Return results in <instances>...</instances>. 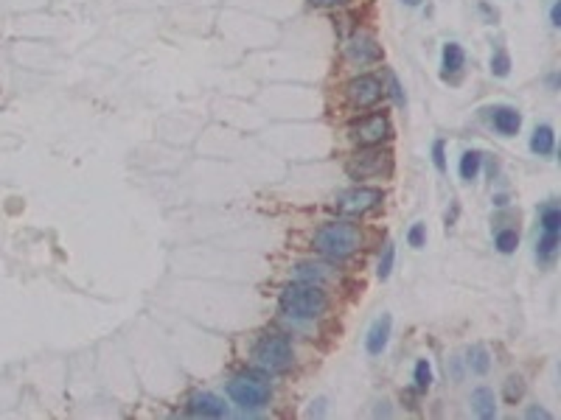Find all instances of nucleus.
<instances>
[{
  "instance_id": "obj_1",
  "label": "nucleus",
  "mask_w": 561,
  "mask_h": 420,
  "mask_svg": "<svg viewBox=\"0 0 561 420\" xmlns=\"http://www.w3.org/2000/svg\"><path fill=\"white\" fill-rule=\"evenodd\" d=\"M359 244H362V232L351 221H331L314 232V249L328 261L351 258L359 249Z\"/></svg>"
},
{
  "instance_id": "obj_2",
  "label": "nucleus",
  "mask_w": 561,
  "mask_h": 420,
  "mask_svg": "<svg viewBox=\"0 0 561 420\" xmlns=\"http://www.w3.org/2000/svg\"><path fill=\"white\" fill-rule=\"evenodd\" d=\"M325 308H328V297L314 283L295 280L280 291V311L292 320H317L320 314H325Z\"/></svg>"
},
{
  "instance_id": "obj_3",
  "label": "nucleus",
  "mask_w": 561,
  "mask_h": 420,
  "mask_svg": "<svg viewBox=\"0 0 561 420\" xmlns=\"http://www.w3.org/2000/svg\"><path fill=\"white\" fill-rule=\"evenodd\" d=\"M253 365L262 373H267V376L286 373L295 365V350H292L289 336H283V334H267V336H262L256 342V348H253Z\"/></svg>"
},
{
  "instance_id": "obj_4",
  "label": "nucleus",
  "mask_w": 561,
  "mask_h": 420,
  "mask_svg": "<svg viewBox=\"0 0 561 420\" xmlns=\"http://www.w3.org/2000/svg\"><path fill=\"white\" fill-rule=\"evenodd\" d=\"M228 398L245 409V412H253V409H262L270 404L273 398V384L259 376V373H242V376H233L228 381Z\"/></svg>"
},
{
  "instance_id": "obj_5",
  "label": "nucleus",
  "mask_w": 561,
  "mask_h": 420,
  "mask_svg": "<svg viewBox=\"0 0 561 420\" xmlns=\"http://www.w3.org/2000/svg\"><path fill=\"white\" fill-rule=\"evenodd\" d=\"M390 166H393L390 152H379V149L368 146V149H362L359 155H354V157L345 163V174H348L351 180H368V177H382V174H387Z\"/></svg>"
},
{
  "instance_id": "obj_6",
  "label": "nucleus",
  "mask_w": 561,
  "mask_h": 420,
  "mask_svg": "<svg viewBox=\"0 0 561 420\" xmlns=\"http://www.w3.org/2000/svg\"><path fill=\"white\" fill-rule=\"evenodd\" d=\"M390 132H393V129H390L387 115H368V118L351 124L348 138H351V143H356L359 149H368V146L385 143V140L390 138Z\"/></svg>"
},
{
  "instance_id": "obj_7",
  "label": "nucleus",
  "mask_w": 561,
  "mask_h": 420,
  "mask_svg": "<svg viewBox=\"0 0 561 420\" xmlns=\"http://www.w3.org/2000/svg\"><path fill=\"white\" fill-rule=\"evenodd\" d=\"M382 191L379 188H351V191H342L337 199H334V210L340 216H365L373 208L382 205Z\"/></svg>"
},
{
  "instance_id": "obj_8",
  "label": "nucleus",
  "mask_w": 561,
  "mask_h": 420,
  "mask_svg": "<svg viewBox=\"0 0 561 420\" xmlns=\"http://www.w3.org/2000/svg\"><path fill=\"white\" fill-rule=\"evenodd\" d=\"M382 93H385V87H382V81H379L376 76H356V79H351V81L345 84V98H348L351 107H356V110L373 107V104L382 98Z\"/></svg>"
},
{
  "instance_id": "obj_9",
  "label": "nucleus",
  "mask_w": 561,
  "mask_h": 420,
  "mask_svg": "<svg viewBox=\"0 0 561 420\" xmlns=\"http://www.w3.org/2000/svg\"><path fill=\"white\" fill-rule=\"evenodd\" d=\"M345 56L356 65H370V62H379L382 59V48L376 45L373 37L368 34H354L348 42H345Z\"/></svg>"
},
{
  "instance_id": "obj_10",
  "label": "nucleus",
  "mask_w": 561,
  "mask_h": 420,
  "mask_svg": "<svg viewBox=\"0 0 561 420\" xmlns=\"http://www.w3.org/2000/svg\"><path fill=\"white\" fill-rule=\"evenodd\" d=\"M186 412L191 418H228V404H222V398L211 393H197L188 398Z\"/></svg>"
},
{
  "instance_id": "obj_11",
  "label": "nucleus",
  "mask_w": 561,
  "mask_h": 420,
  "mask_svg": "<svg viewBox=\"0 0 561 420\" xmlns=\"http://www.w3.org/2000/svg\"><path fill=\"white\" fill-rule=\"evenodd\" d=\"M390 328H393V317L390 314H382L373 320V325L368 328V336H365V350L370 356H382L385 348H387V339H390Z\"/></svg>"
},
{
  "instance_id": "obj_12",
  "label": "nucleus",
  "mask_w": 561,
  "mask_h": 420,
  "mask_svg": "<svg viewBox=\"0 0 561 420\" xmlns=\"http://www.w3.org/2000/svg\"><path fill=\"white\" fill-rule=\"evenodd\" d=\"M489 112H491V124H494V129H497L500 135L511 138V135L520 132L522 115H520L514 107H494V110H489Z\"/></svg>"
},
{
  "instance_id": "obj_13",
  "label": "nucleus",
  "mask_w": 561,
  "mask_h": 420,
  "mask_svg": "<svg viewBox=\"0 0 561 420\" xmlns=\"http://www.w3.org/2000/svg\"><path fill=\"white\" fill-rule=\"evenodd\" d=\"M292 275H295V280H300V283H314V286H320V283L331 280V272H328V266H325V263H311V261H306V263H297Z\"/></svg>"
},
{
  "instance_id": "obj_14",
  "label": "nucleus",
  "mask_w": 561,
  "mask_h": 420,
  "mask_svg": "<svg viewBox=\"0 0 561 420\" xmlns=\"http://www.w3.org/2000/svg\"><path fill=\"white\" fill-rule=\"evenodd\" d=\"M531 152L539 155V157H550L556 152V132H553V126H548V124L536 126V132L531 138Z\"/></svg>"
},
{
  "instance_id": "obj_15",
  "label": "nucleus",
  "mask_w": 561,
  "mask_h": 420,
  "mask_svg": "<svg viewBox=\"0 0 561 420\" xmlns=\"http://www.w3.org/2000/svg\"><path fill=\"white\" fill-rule=\"evenodd\" d=\"M472 404H475V412H477L480 418H486V420L497 418V401H494V393H491L489 387H480V390H475V395H472Z\"/></svg>"
},
{
  "instance_id": "obj_16",
  "label": "nucleus",
  "mask_w": 561,
  "mask_h": 420,
  "mask_svg": "<svg viewBox=\"0 0 561 420\" xmlns=\"http://www.w3.org/2000/svg\"><path fill=\"white\" fill-rule=\"evenodd\" d=\"M463 62H466L463 48H460L458 42H446V45H444V76H449V73H460Z\"/></svg>"
},
{
  "instance_id": "obj_17",
  "label": "nucleus",
  "mask_w": 561,
  "mask_h": 420,
  "mask_svg": "<svg viewBox=\"0 0 561 420\" xmlns=\"http://www.w3.org/2000/svg\"><path fill=\"white\" fill-rule=\"evenodd\" d=\"M539 224H542V230L545 232H553V235H559L561 230V210L556 202H548L545 208L539 210Z\"/></svg>"
},
{
  "instance_id": "obj_18",
  "label": "nucleus",
  "mask_w": 561,
  "mask_h": 420,
  "mask_svg": "<svg viewBox=\"0 0 561 420\" xmlns=\"http://www.w3.org/2000/svg\"><path fill=\"white\" fill-rule=\"evenodd\" d=\"M480 163H483V155H480V152H463V157H460V177H463L466 183L477 180Z\"/></svg>"
},
{
  "instance_id": "obj_19",
  "label": "nucleus",
  "mask_w": 561,
  "mask_h": 420,
  "mask_svg": "<svg viewBox=\"0 0 561 420\" xmlns=\"http://www.w3.org/2000/svg\"><path fill=\"white\" fill-rule=\"evenodd\" d=\"M556 252H559V235H553V232H545L542 235V241H539V247H536V258L539 261H553L556 258Z\"/></svg>"
},
{
  "instance_id": "obj_20",
  "label": "nucleus",
  "mask_w": 561,
  "mask_h": 420,
  "mask_svg": "<svg viewBox=\"0 0 561 420\" xmlns=\"http://www.w3.org/2000/svg\"><path fill=\"white\" fill-rule=\"evenodd\" d=\"M494 241H497V249H500V252H505V255H508V252H514V249H517V247H520V232H517V230H511V227H508V230H500V232H497V238H494Z\"/></svg>"
},
{
  "instance_id": "obj_21",
  "label": "nucleus",
  "mask_w": 561,
  "mask_h": 420,
  "mask_svg": "<svg viewBox=\"0 0 561 420\" xmlns=\"http://www.w3.org/2000/svg\"><path fill=\"white\" fill-rule=\"evenodd\" d=\"M393 261H396V244L387 241L385 249H382V258H379V277H382V280L390 277V272H393Z\"/></svg>"
},
{
  "instance_id": "obj_22",
  "label": "nucleus",
  "mask_w": 561,
  "mask_h": 420,
  "mask_svg": "<svg viewBox=\"0 0 561 420\" xmlns=\"http://www.w3.org/2000/svg\"><path fill=\"white\" fill-rule=\"evenodd\" d=\"M413 381H415L418 390H430V384H432V367H430L427 359H421V362L415 365V370H413Z\"/></svg>"
},
{
  "instance_id": "obj_23",
  "label": "nucleus",
  "mask_w": 561,
  "mask_h": 420,
  "mask_svg": "<svg viewBox=\"0 0 561 420\" xmlns=\"http://www.w3.org/2000/svg\"><path fill=\"white\" fill-rule=\"evenodd\" d=\"M491 73L500 76V79H505V76L511 73V59H508L505 51H497V53L491 56Z\"/></svg>"
},
{
  "instance_id": "obj_24",
  "label": "nucleus",
  "mask_w": 561,
  "mask_h": 420,
  "mask_svg": "<svg viewBox=\"0 0 561 420\" xmlns=\"http://www.w3.org/2000/svg\"><path fill=\"white\" fill-rule=\"evenodd\" d=\"M489 365H491V362H489V353H486L483 348H475V350H469V367H472L475 373H480V376H483V373L489 370Z\"/></svg>"
},
{
  "instance_id": "obj_25",
  "label": "nucleus",
  "mask_w": 561,
  "mask_h": 420,
  "mask_svg": "<svg viewBox=\"0 0 561 420\" xmlns=\"http://www.w3.org/2000/svg\"><path fill=\"white\" fill-rule=\"evenodd\" d=\"M522 398V379L520 376H511L508 381H505V401L508 404H517Z\"/></svg>"
},
{
  "instance_id": "obj_26",
  "label": "nucleus",
  "mask_w": 561,
  "mask_h": 420,
  "mask_svg": "<svg viewBox=\"0 0 561 420\" xmlns=\"http://www.w3.org/2000/svg\"><path fill=\"white\" fill-rule=\"evenodd\" d=\"M407 241H410V247H424V241H427V230H424V224H413L410 227V232H407Z\"/></svg>"
},
{
  "instance_id": "obj_27",
  "label": "nucleus",
  "mask_w": 561,
  "mask_h": 420,
  "mask_svg": "<svg viewBox=\"0 0 561 420\" xmlns=\"http://www.w3.org/2000/svg\"><path fill=\"white\" fill-rule=\"evenodd\" d=\"M432 163H435V169H438V171H444V169H446V155H444V140H435V143H432Z\"/></svg>"
},
{
  "instance_id": "obj_28",
  "label": "nucleus",
  "mask_w": 561,
  "mask_h": 420,
  "mask_svg": "<svg viewBox=\"0 0 561 420\" xmlns=\"http://www.w3.org/2000/svg\"><path fill=\"white\" fill-rule=\"evenodd\" d=\"M387 81H390V96L396 98V104H404V93H401V84L393 73H387Z\"/></svg>"
},
{
  "instance_id": "obj_29",
  "label": "nucleus",
  "mask_w": 561,
  "mask_h": 420,
  "mask_svg": "<svg viewBox=\"0 0 561 420\" xmlns=\"http://www.w3.org/2000/svg\"><path fill=\"white\" fill-rule=\"evenodd\" d=\"M309 3L317 8H340V6H348L351 0H309Z\"/></svg>"
},
{
  "instance_id": "obj_30",
  "label": "nucleus",
  "mask_w": 561,
  "mask_h": 420,
  "mask_svg": "<svg viewBox=\"0 0 561 420\" xmlns=\"http://www.w3.org/2000/svg\"><path fill=\"white\" fill-rule=\"evenodd\" d=\"M528 418H550V412H545V409H531Z\"/></svg>"
},
{
  "instance_id": "obj_31",
  "label": "nucleus",
  "mask_w": 561,
  "mask_h": 420,
  "mask_svg": "<svg viewBox=\"0 0 561 420\" xmlns=\"http://www.w3.org/2000/svg\"><path fill=\"white\" fill-rule=\"evenodd\" d=\"M550 20H553V25H559V3L553 6V11H550Z\"/></svg>"
},
{
  "instance_id": "obj_32",
  "label": "nucleus",
  "mask_w": 561,
  "mask_h": 420,
  "mask_svg": "<svg viewBox=\"0 0 561 420\" xmlns=\"http://www.w3.org/2000/svg\"><path fill=\"white\" fill-rule=\"evenodd\" d=\"M401 3H407V6H418L421 0H401Z\"/></svg>"
}]
</instances>
